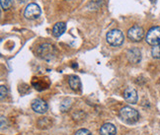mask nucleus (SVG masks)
Here are the masks:
<instances>
[{"label":"nucleus","instance_id":"obj_1","mask_svg":"<svg viewBox=\"0 0 160 135\" xmlns=\"http://www.w3.org/2000/svg\"><path fill=\"white\" fill-rule=\"evenodd\" d=\"M120 116L122 121L128 124H133L138 122L139 118V113L135 108L132 107H124L120 110Z\"/></svg>","mask_w":160,"mask_h":135},{"label":"nucleus","instance_id":"obj_2","mask_svg":"<svg viewBox=\"0 0 160 135\" xmlns=\"http://www.w3.org/2000/svg\"><path fill=\"white\" fill-rule=\"evenodd\" d=\"M39 56L46 61H52L57 57V50L51 44H42L38 47L37 51Z\"/></svg>","mask_w":160,"mask_h":135},{"label":"nucleus","instance_id":"obj_3","mask_svg":"<svg viewBox=\"0 0 160 135\" xmlns=\"http://www.w3.org/2000/svg\"><path fill=\"white\" fill-rule=\"evenodd\" d=\"M106 40L108 41V44L113 46H120L124 44L125 41V36L122 34V31L120 30H112L108 32L106 36Z\"/></svg>","mask_w":160,"mask_h":135},{"label":"nucleus","instance_id":"obj_4","mask_svg":"<svg viewBox=\"0 0 160 135\" xmlns=\"http://www.w3.org/2000/svg\"><path fill=\"white\" fill-rule=\"evenodd\" d=\"M145 41L150 46H159L160 45V27L151 28L145 36Z\"/></svg>","mask_w":160,"mask_h":135},{"label":"nucleus","instance_id":"obj_5","mask_svg":"<svg viewBox=\"0 0 160 135\" xmlns=\"http://www.w3.org/2000/svg\"><path fill=\"white\" fill-rule=\"evenodd\" d=\"M41 15V8L38 4L36 3H30L25 11H24V16L29 20H35Z\"/></svg>","mask_w":160,"mask_h":135},{"label":"nucleus","instance_id":"obj_6","mask_svg":"<svg viewBox=\"0 0 160 135\" xmlns=\"http://www.w3.org/2000/svg\"><path fill=\"white\" fill-rule=\"evenodd\" d=\"M144 36V31L140 26L135 25L128 31V38L132 41H140Z\"/></svg>","mask_w":160,"mask_h":135},{"label":"nucleus","instance_id":"obj_7","mask_svg":"<svg viewBox=\"0 0 160 135\" xmlns=\"http://www.w3.org/2000/svg\"><path fill=\"white\" fill-rule=\"evenodd\" d=\"M124 99L127 103L131 104V105H135L138 100V92L132 87H128L124 92Z\"/></svg>","mask_w":160,"mask_h":135},{"label":"nucleus","instance_id":"obj_8","mask_svg":"<svg viewBox=\"0 0 160 135\" xmlns=\"http://www.w3.org/2000/svg\"><path fill=\"white\" fill-rule=\"evenodd\" d=\"M32 108L35 113L42 114L48 112V106L45 101H42L41 99H35L32 102Z\"/></svg>","mask_w":160,"mask_h":135},{"label":"nucleus","instance_id":"obj_9","mask_svg":"<svg viewBox=\"0 0 160 135\" xmlns=\"http://www.w3.org/2000/svg\"><path fill=\"white\" fill-rule=\"evenodd\" d=\"M128 59L132 63H139L141 60V51L138 47H132L130 51H128Z\"/></svg>","mask_w":160,"mask_h":135},{"label":"nucleus","instance_id":"obj_10","mask_svg":"<svg viewBox=\"0 0 160 135\" xmlns=\"http://www.w3.org/2000/svg\"><path fill=\"white\" fill-rule=\"evenodd\" d=\"M116 126L112 123H105L100 128V135H116Z\"/></svg>","mask_w":160,"mask_h":135},{"label":"nucleus","instance_id":"obj_11","mask_svg":"<svg viewBox=\"0 0 160 135\" xmlns=\"http://www.w3.org/2000/svg\"><path fill=\"white\" fill-rule=\"evenodd\" d=\"M68 83H69L70 88L73 91L79 92L80 90H81V81H80V79H79L78 76L70 75L69 78H68Z\"/></svg>","mask_w":160,"mask_h":135},{"label":"nucleus","instance_id":"obj_12","mask_svg":"<svg viewBox=\"0 0 160 135\" xmlns=\"http://www.w3.org/2000/svg\"><path fill=\"white\" fill-rule=\"evenodd\" d=\"M65 29H66V25L65 23L63 22H58L52 28V35L55 36V38H58L61 35H62L65 32Z\"/></svg>","mask_w":160,"mask_h":135},{"label":"nucleus","instance_id":"obj_13","mask_svg":"<svg viewBox=\"0 0 160 135\" xmlns=\"http://www.w3.org/2000/svg\"><path fill=\"white\" fill-rule=\"evenodd\" d=\"M35 79H36V78H35ZM36 80H37V83H35V82H32V83H33V86H34V87H35L37 90H39V91H42V90H44V89H47V88H48V86H50V83H47V84H46V82H50V81L48 80V78H42V79L37 78Z\"/></svg>","mask_w":160,"mask_h":135},{"label":"nucleus","instance_id":"obj_14","mask_svg":"<svg viewBox=\"0 0 160 135\" xmlns=\"http://www.w3.org/2000/svg\"><path fill=\"white\" fill-rule=\"evenodd\" d=\"M38 125L42 129H47V128H50L52 126V120L50 118H42L38 121Z\"/></svg>","mask_w":160,"mask_h":135},{"label":"nucleus","instance_id":"obj_15","mask_svg":"<svg viewBox=\"0 0 160 135\" xmlns=\"http://www.w3.org/2000/svg\"><path fill=\"white\" fill-rule=\"evenodd\" d=\"M151 55L152 57L156 59H160V45L159 46H154L151 50Z\"/></svg>","mask_w":160,"mask_h":135},{"label":"nucleus","instance_id":"obj_16","mask_svg":"<svg viewBox=\"0 0 160 135\" xmlns=\"http://www.w3.org/2000/svg\"><path fill=\"white\" fill-rule=\"evenodd\" d=\"M70 106H71V100L65 99L62 103H61V105H60V109L62 110V112H66V110L70 108Z\"/></svg>","mask_w":160,"mask_h":135},{"label":"nucleus","instance_id":"obj_17","mask_svg":"<svg viewBox=\"0 0 160 135\" xmlns=\"http://www.w3.org/2000/svg\"><path fill=\"white\" fill-rule=\"evenodd\" d=\"M12 3H13V0H0V4H1V7L4 10H7L11 7Z\"/></svg>","mask_w":160,"mask_h":135},{"label":"nucleus","instance_id":"obj_18","mask_svg":"<svg viewBox=\"0 0 160 135\" xmlns=\"http://www.w3.org/2000/svg\"><path fill=\"white\" fill-rule=\"evenodd\" d=\"M75 135H92V133L88 130V129H85V128H81L75 132Z\"/></svg>","mask_w":160,"mask_h":135},{"label":"nucleus","instance_id":"obj_19","mask_svg":"<svg viewBox=\"0 0 160 135\" xmlns=\"http://www.w3.org/2000/svg\"><path fill=\"white\" fill-rule=\"evenodd\" d=\"M0 94H1V100L3 101L6 95H7V88H6L4 85H2L1 88H0Z\"/></svg>","mask_w":160,"mask_h":135},{"label":"nucleus","instance_id":"obj_20","mask_svg":"<svg viewBox=\"0 0 160 135\" xmlns=\"http://www.w3.org/2000/svg\"><path fill=\"white\" fill-rule=\"evenodd\" d=\"M26 1H27V0H19L20 3H24V2H26Z\"/></svg>","mask_w":160,"mask_h":135}]
</instances>
